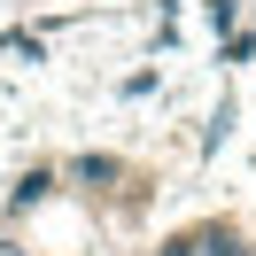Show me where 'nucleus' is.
Here are the masks:
<instances>
[{
    "instance_id": "1",
    "label": "nucleus",
    "mask_w": 256,
    "mask_h": 256,
    "mask_svg": "<svg viewBox=\"0 0 256 256\" xmlns=\"http://www.w3.org/2000/svg\"><path fill=\"white\" fill-rule=\"evenodd\" d=\"M47 194H54V163H32V171L8 186V210H39Z\"/></svg>"
},
{
    "instance_id": "2",
    "label": "nucleus",
    "mask_w": 256,
    "mask_h": 256,
    "mask_svg": "<svg viewBox=\"0 0 256 256\" xmlns=\"http://www.w3.org/2000/svg\"><path fill=\"white\" fill-rule=\"evenodd\" d=\"M194 233H202V256H256L240 240V225H194Z\"/></svg>"
},
{
    "instance_id": "3",
    "label": "nucleus",
    "mask_w": 256,
    "mask_h": 256,
    "mask_svg": "<svg viewBox=\"0 0 256 256\" xmlns=\"http://www.w3.org/2000/svg\"><path fill=\"white\" fill-rule=\"evenodd\" d=\"M70 178H86V186H116L124 163H116V156H78V163H70Z\"/></svg>"
},
{
    "instance_id": "4",
    "label": "nucleus",
    "mask_w": 256,
    "mask_h": 256,
    "mask_svg": "<svg viewBox=\"0 0 256 256\" xmlns=\"http://www.w3.org/2000/svg\"><path fill=\"white\" fill-rule=\"evenodd\" d=\"M163 256H202V233H171V240H163Z\"/></svg>"
}]
</instances>
